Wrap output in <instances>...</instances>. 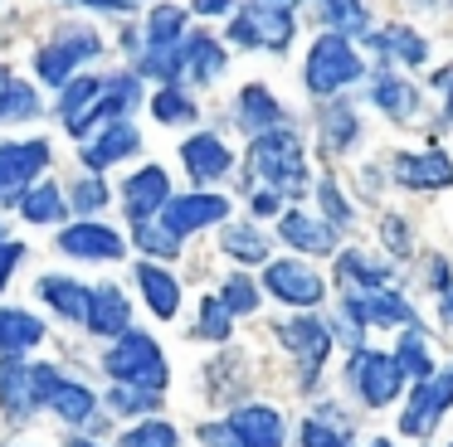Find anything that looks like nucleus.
Segmentation results:
<instances>
[{
	"mask_svg": "<svg viewBox=\"0 0 453 447\" xmlns=\"http://www.w3.org/2000/svg\"><path fill=\"white\" fill-rule=\"evenodd\" d=\"M73 447H93V443H83V437H79V443H73Z\"/></svg>",
	"mask_w": 453,
	"mask_h": 447,
	"instance_id": "nucleus-58",
	"label": "nucleus"
},
{
	"mask_svg": "<svg viewBox=\"0 0 453 447\" xmlns=\"http://www.w3.org/2000/svg\"><path fill=\"white\" fill-rule=\"evenodd\" d=\"M196 10H200V15H225L229 0H196Z\"/></svg>",
	"mask_w": 453,
	"mask_h": 447,
	"instance_id": "nucleus-52",
	"label": "nucleus"
},
{
	"mask_svg": "<svg viewBox=\"0 0 453 447\" xmlns=\"http://www.w3.org/2000/svg\"><path fill=\"white\" fill-rule=\"evenodd\" d=\"M108 375L118 379V384L127 389H142V394H161L166 389V360H161L157 340L151 336H137V330H127V336H118V345L108 350Z\"/></svg>",
	"mask_w": 453,
	"mask_h": 447,
	"instance_id": "nucleus-1",
	"label": "nucleus"
},
{
	"mask_svg": "<svg viewBox=\"0 0 453 447\" xmlns=\"http://www.w3.org/2000/svg\"><path fill=\"white\" fill-rule=\"evenodd\" d=\"M132 229H137V243L147 253H166V258L176 253V239H171L166 229H151V224H132Z\"/></svg>",
	"mask_w": 453,
	"mask_h": 447,
	"instance_id": "nucleus-46",
	"label": "nucleus"
},
{
	"mask_svg": "<svg viewBox=\"0 0 453 447\" xmlns=\"http://www.w3.org/2000/svg\"><path fill=\"white\" fill-rule=\"evenodd\" d=\"M98 34H88V29H69V34L59 39L54 49H40V58H35V68H40L44 83H64V78L73 73V64H83V58L98 54Z\"/></svg>",
	"mask_w": 453,
	"mask_h": 447,
	"instance_id": "nucleus-10",
	"label": "nucleus"
},
{
	"mask_svg": "<svg viewBox=\"0 0 453 447\" xmlns=\"http://www.w3.org/2000/svg\"><path fill=\"white\" fill-rule=\"evenodd\" d=\"M346 316H356L361 326H410V301L395 292H346Z\"/></svg>",
	"mask_w": 453,
	"mask_h": 447,
	"instance_id": "nucleus-14",
	"label": "nucleus"
},
{
	"mask_svg": "<svg viewBox=\"0 0 453 447\" xmlns=\"http://www.w3.org/2000/svg\"><path fill=\"white\" fill-rule=\"evenodd\" d=\"M200 443L205 447H239V437L229 433V423H205L200 428Z\"/></svg>",
	"mask_w": 453,
	"mask_h": 447,
	"instance_id": "nucleus-48",
	"label": "nucleus"
},
{
	"mask_svg": "<svg viewBox=\"0 0 453 447\" xmlns=\"http://www.w3.org/2000/svg\"><path fill=\"white\" fill-rule=\"evenodd\" d=\"M157 404H161V394H142V389H127V384L112 389V408L118 413H151Z\"/></svg>",
	"mask_w": 453,
	"mask_h": 447,
	"instance_id": "nucleus-45",
	"label": "nucleus"
},
{
	"mask_svg": "<svg viewBox=\"0 0 453 447\" xmlns=\"http://www.w3.org/2000/svg\"><path fill=\"white\" fill-rule=\"evenodd\" d=\"M317 15H322L342 39L346 34H361V29H365V5H361V0H322V5H317Z\"/></svg>",
	"mask_w": 453,
	"mask_h": 447,
	"instance_id": "nucleus-34",
	"label": "nucleus"
},
{
	"mask_svg": "<svg viewBox=\"0 0 453 447\" xmlns=\"http://www.w3.org/2000/svg\"><path fill=\"white\" fill-rule=\"evenodd\" d=\"M449 404H453V369L419 379V389H414V398H410V408H404L400 428H404L410 437H424V433L434 428V418H439Z\"/></svg>",
	"mask_w": 453,
	"mask_h": 447,
	"instance_id": "nucleus-6",
	"label": "nucleus"
},
{
	"mask_svg": "<svg viewBox=\"0 0 453 447\" xmlns=\"http://www.w3.org/2000/svg\"><path fill=\"white\" fill-rule=\"evenodd\" d=\"M351 141H356L351 107H332V112H326V122H322V146H326V151H342V146H351Z\"/></svg>",
	"mask_w": 453,
	"mask_h": 447,
	"instance_id": "nucleus-40",
	"label": "nucleus"
},
{
	"mask_svg": "<svg viewBox=\"0 0 453 447\" xmlns=\"http://www.w3.org/2000/svg\"><path fill=\"white\" fill-rule=\"evenodd\" d=\"M249 170L258 180H268V190H288L297 194L303 190V141L293 132H268L249 146Z\"/></svg>",
	"mask_w": 453,
	"mask_h": 447,
	"instance_id": "nucleus-2",
	"label": "nucleus"
},
{
	"mask_svg": "<svg viewBox=\"0 0 453 447\" xmlns=\"http://www.w3.org/2000/svg\"><path fill=\"white\" fill-rule=\"evenodd\" d=\"M40 340H44V326L30 311H11V307L0 311V350H5V355H25V350L40 345Z\"/></svg>",
	"mask_w": 453,
	"mask_h": 447,
	"instance_id": "nucleus-25",
	"label": "nucleus"
},
{
	"mask_svg": "<svg viewBox=\"0 0 453 447\" xmlns=\"http://www.w3.org/2000/svg\"><path fill=\"white\" fill-rule=\"evenodd\" d=\"M229 433L239 437V447H283V418L264 404H249L229 418Z\"/></svg>",
	"mask_w": 453,
	"mask_h": 447,
	"instance_id": "nucleus-17",
	"label": "nucleus"
},
{
	"mask_svg": "<svg viewBox=\"0 0 453 447\" xmlns=\"http://www.w3.org/2000/svg\"><path fill=\"white\" fill-rule=\"evenodd\" d=\"M336 277H342V287L351 282V287H361V292H385L390 268L365 258V253H342V258H336Z\"/></svg>",
	"mask_w": 453,
	"mask_h": 447,
	"instance_id": "nucleus-28",
	"label": "nucleus"
},
{
	"mask_svg": "<svg viewBox=\"0 0 453 447\" xmlns=\"http://www.w3.org/2000/svg\"><path fill=\"white\" fill-rule=\"evenodd\" d=\"M229 34H234L239 44L288 49V39H293V15H283V10H264V5H249L244 15L229 25Z\"/></svg>",
	"mask_w": 453,
	"mask_h": 447,
	"instance_id": "nucleus-9",
	"label": "nucleus"
},
{
	"mask_svg": "<svg viewBox=\"0 0 453 447\" xmlns=\"http://www.w3.org/2000/svg\"><path fill=\"white\" fill-rule=\"evenodd\" d=\"M98 87H103V78H73V83L64 87V97H59V117H64V126H73L83 112H88L93 97H98Z\"/></svg>",
	"mask_w": 453,
	"mask_h": 447,
	"instance_id": "nucleus-35",
	"label": "nucleus"
},
{
	"mask_svg": "<svg viewBox=\"0 0 453 447\" xmlns=\"http://www.w3.org/2000/svg\"><path fill=\"white\" fill-rule=\"evenodd\" d=\"M371 97H375V107H380L385 117H395V122H410V117H414V107H419L414 87L404 83V78H390V73H380V78H375Z\"/></svg>",
	"mask_w": 453,
	"mask_h": 447,
	"instance_id": "nucleus-29",
	"label": "nucleus"
},
{
	"mask_svg": "<svg viewBox=\"0 0 453 447\" xmlns=\"http://www.w3.org/2000/svg\"><path fill=\"white\" fill-rule=\"evenodd\" d=\"M219 307L229 311V316H249V311L258 307V287L249 277H229V287H225V297H219Z\"/></svg>",
	"mask_w": 453,
	"mask_h": 447,
	"instance_id": "nucleus-42",
	"label": "nucleus"
},
{
	"mask_svg": "<svg viewBox=\"0 0 453 447\" xmlns=\"http://www.w3.org/2000/svg\"><path fill=\"white\" fill-rule=\"evenodd\" d=\"M40 112V97L30 83H5L0 87V122H20V117Z\"/></svg>",
	"mask_w": 453,
	"mask_h": 447,
	"instance_id": "nucleus-36",
	"label": "nucleus"
},
{
	"mask_svg": "<svg viewBox=\"0 0 453 447\" xmlns=\"http://www.w3.org/2000/svg\"><path fill=\"white\" fill-rule=\"evenodd\" d=\"M239 126H244V132H258V136L283 132V107L273 102V93H268V87L249 83L244 93H239Z\"/></svg>",
	"mask_w": 453,
	"mask_h": 447,
	"instance_id": "nucleus-19",
	"label": "nucleus"
},
{
	"mask_svg": "<svg viewBox=\"0 0 453 447\" xmlns=\"http://www.w3.org/2000/svg\"><path fill=\"white\" fill-rule=\"evenodd\" d=\"M200 336H210V340H225L229 336V311L219 307V297L200 301Z\"/></svg>",
	"mask_w": 453,
	"mask_h": 447,
	"instance_id": "nucleus-44",
	"label": "nucleus"
},
{
	"mask_svg": "<svg viewBox=\"0 0 453 447\" xmlns=\"http://www.w3.org/2000/svg\"><path fill=\"white\" fill-rule=\"evenodd\" d=\"M44 404H54V413L69 418V423H83V418L93 413V394L83 384H73V379H54L50 394H44Z\"/></svg>",
	"mask_w": 453,
	"mask_h": 447,
	"instance_id": "nucleus-31",
	"label": "nucleus"
},
{
	"mask_svg": "<svg viewBox=\"0 0 453 447\" xmlns=\"http://www.w3.org/2000/svg\"><path fill=\"white\" fill-rule=\"evenodd\" d=\"M50 165V146L44 141H20V146H0V204L25 200L30 180Z\"/></svg>",
	"mask_w": 453,
	"mask_h": 447,
	"instance_id": "nucleus-5",
	"label": "nucleus"
},
{
	"mask_svg": "<svg viewBox=\"0 0 453 447\" xmlns=\"http://www.w3.org/2000/svg\"><path fill=\"white\" fill-rule=\"evenodd\" d=\"M254 209H258V214H278V194H273V190H258V194H254Z\"/></svg>",
	"mask_w": 453,
	"mask_h": 447,
	"instance_id": "nucleus-51",
	"label": "nucleus"
},
{
	"mask_svg": "<svg viewBox=\"0 0 453 447\" xmlns=\"http://www.w3.org/2000/svg\"><path fill=\"white\" fill-rule=\"evenodd\" d=\"M434 87H443V97H449V122H453V68H449V73H439V83H434Z\"/></svg>",
	"mask_w": 453,
	"mask_h": 447,
	"instance_id": "nucleus-53",
	"label": "nucleus"
},
{
	"mask_svg": "<svg viewBox=\"0 0 453 447\" xmlns=\"http://www.w3.org/2000/svg\"><path fill=\"white\" fill-rule=\"evenodd\" d=\"M278 233H283L293 248H303V253H332V248H336L332 224L307 219V214H283V219H278Z\"/></svg>",
	"mask_w": 453,
	"mask_h": 447,
	"instance_id": "nucleus-23",
	"label": "nucleus"
},
{
	"mask_svg": "<svg viewBox=\"0 0 453 447\" xmlns=\"http://www.w3.org/2000/svg\"><path fill=\"white\" fill-rule=\"evenodd\" d=\"M180 161H186V170L196 175V180H219V175L229 170V151L219 136H190L186 146H180Z\"/></svg>",
	"mask_w": 453,
	"mask_h": 447,
	"instance_id": "nucleus-20",
	"label": "nucleus"
},
{
	"mask_svg": "<svg viewBox=\"0 0 453 447\" xmlns=\"http://www.w3.org/2000/svg\"><path fill=\"white\" fill-rule=\"evenodd\" d=\"M166 200H171V180L157 165H147V170H137L127 180V219L132 224H147L157 209H166Z\"/></svg>",
	"mask_w": 453,
	"mask_h": 447,
	"instance_id": "nucleus-16",
	"label": "nucleus"
},
{
	"mask_svg": "<svg viewBox=\"0 0 453 447\" xmlns=\"http://www.w3.org/2000/svg\"><path fill=\"white\" fill-rule=\"evenodd\" d=\"M54 379H59L54 365H25L20 355H11L5 365H0V404H5V413L30 418L35 408L44 404V394H50Z\"/></svg>",
	"mask_w": 453,
	"mask_h": 447,
	"instance_id": "nucleus-3",
	"label": "nucleus"
},
{
	"mask_svg": "<svg viewBox=\"0 0 453 447\" xmlns=\"http://www.w3.org/2000/svg\"><path fill=\"white\" fill-rule=\"evenodd\" d=\"M439 292H443V316H449V321H453V282H443V287H439Z\"/></svg>",
	"mask_w": 453,
	"mask_h": 447,
	"instance_id": "nucleus-55",
	"label": "nucleus"
},
{
	"mask_svg": "<svg viewBox=\"0 0 453 447\" xmlns=\"http://www.w3.org/2000/svg\"><path fill=\"white\" fill-rule=\"evenodd\" d=\"M375 447H390V443H375Z\"/></svg>",
	"mask_w": 453,
	"mask_h": 447,
	"instance_id": "nucleus-59",
	"label": "nucleus"
},
{
	"mask_svg": "<svg viewBox=\"0 0 453 447\" xmlns=\"http://www.w3.org/2000/svg\"><path fill=\"white\" fill-rule=\"evenodd\" d=\"M371 44L380 58H400V64H424V58H429V44L404 25H390V29H380V34H371Z\"/></svg>",
	"mask_w": 453,
	"mask_h": 447,
	"instance_id": "nucleus-26",
	"label": "nucleus"
},
{
	"mask_svg": "<svg viewBox=\"0 0 453 447\" xmlns=\"http://www.w3.org/2000/svg\"><path fill=\"white\" fill-rule=\"evenodd\" d=\"M322 204H326V214H332L336 224H346V219H351V209L342 204V194H336V185H332V180H322Z\"/></svg>",
	"mask_w": 453,
	"mask_h": 447,
	"instance_id": "nucleus-49",
	"label": "nucleus"
},
{
	"mask_svg": "<svg viewBox=\"0 0 453 447\" xmlns=\"http://www.w3.org/2000/svg\"><path fill=\"white\" fill-rule=\"evenodd\" d=\"M137 97H142L137 78H103V87H98V97H93V107L69 126V132H73V136H83L88 126H103V122H112V117L132 112V107H137Z\"/></svg>",
	"mask_w": 453,
	"mask_h": 447,
	"instance_id": "nucleus-12",
	"label": "nucleus"
},
{
	"mask_svg": "<svg viewBox=\"0 0 453 447\" xmlns=\"http://www.w3.org/2000/svg\"><path fill=\"white\" fill-rule=\"evenodd\" d=\"M88 5H98V10H127L132 0H88Z\"/></svg>",
	"mask_w": 453,
	"mask_h": 447,
	"instance_id": "nucleus-56",
	"label": "nucleus"
},
{
	"mask_svg": "<svg viewBox=\"0 0 453 447\" xmlns=\"http://www.w3.org/2000/svg\"><path fill=\"white\" fill-rule=\"evenodd\" d=\"M351 379H356V389H361V398L375 408L400 394V365H395V355H380V350H361L356 365H351Z\"/></svg>",
	"mask_w": 453,
	"mask_h": 447,
	"instance_id": "nucleus-8",
	"label": "nucleus"
},
{
	"mask_svg": "<svg viewBox=\"0 0 453 447\" xmlns=\"http://www.w3.org/2000/svg\"><path fill=\"white\" fill-rule=\"evenodd\" d=\"M395 180L410 185V190H443V185H453V161L443 151L395 155Z\"/></svg>",
	"mask_w": 453,
	"mask_h": 447,
	"instance_id": "nucleus-15",
	"label": "nucleus"
},
{
	"mask_svg": "<svg viewBox=\"0 0 453 447\" xmlns=\"http://www.w3.org/2000/svg\"><path fill=\"white\" fill-rule=\"evenodd\" d=\"M303 447H356L346 423H326V418H307L303 423Z\"/></svg>",
	"mask_w": 453,
	"mask_h": 447,
	"instance_id": "nucleus-38",
	"label": "nucleus"
},
{
	"mask_svg": "<svg viewBox=\"0 0 453 447\" xmlns=\"http://www.w3.org/2000/svg\"><path fill=\"white\" fill-rule=\"evenodd\" d=\"M103 200H108V190H103V180H83L79 190H73V204H79L83 214L103 209Z\"/></svg>",
	"mask_w": 453,
	"mask_h": 447,
	"instance_id": "nucleus-47",
	"label": "nucleus"
},
{
	"mask_svg": "<svg viewBox=\"0 0 453 447\" xmlns=\"http://www.w3.org/2000/svg\"><path fill=\"white\" fill-rule=\"evenodd\" d=\"M180 73H190L196 83H210V78L225 73V49L205 34H190L180 39Z\"/></svg>",
	"mask_w": 453,
	"mask_h": 447,
	"instance_id": "nucleus-22",
	"label": "nucleus"
},
{
	"mask_svg": "<svg viewBox=\"0 0 453 447\" xmlns=\"http://www.w3.org/2000/svg\"><path fill=\"white\" fill-rule=\"evenodd\" d=\"M137 282H142V292H147V301H151V311L157 316H176L180 311V287H176V277L171 272H161L157 262H142L137 268Z\"/></svg>",
	"mask_w": 453,
	"mask_h": 447,
	"instance_id": "nucleus-24",
	"label": "nucleus"
},
{
	"mask_svg": "<svg viewBox=\"0 0 453 447\" xmlns=\"http://www.w3.org/2000/svg\"><path fill=\"white\" fill-rule=\"evenodd\" d=\"M225 214H229V200H219V194H186V200L171 194L166 209H161V229H166L171 239H186V233L225 219Z\"/></svg>",
	"mask_w": 453,
	"mask_h": 447,
	"instance_id": "nucleus-7",
	"label": "nucleus"
},
{
	"mask_svg": "<svg viewBox=\"0 0 453 447\" xmlns=\"http://www.w3.org/2000/svg\"><path fill=\"white\" fill-rule=\"evenodd\" d=\"M127 301H122V292L118 287H98V292H88V326L98 330V336H127Z\"/></svg>",
	"mask_w": 453,
	"mask_h": 447,
	"instance_id": "nucleus-21",
	"label": "nucleus"
},
{
	"mask_svg": "<svg viewBox=\"0 0 453 447\" xmlns=\"http://www.w3.org/2000/svg\"><path fill=\"white\" fill-rule=\"evenodd\" d=\"M5 83H11V73H5V68H0V87H5Z\"/></svg>",
	"mask_w": 453,
	"mask_h": 447,
	"instance_id": "nucleus-57",
	"label": "nucleus"
},
{
	"mask_svg": "<svg viewBox=\"0 0 453 447\" xmlns=\"http://www.w3.org/2000/svg\"><path fill=\"white\" fill-rule=\"evenodd\" d=\"M122 447H176V428L171 423H137L122 433Z\"/></svg>",
	"mask_w": 453,
	"mask_h": 447,
	"instance_id": "nucleus-43",
	"label": "nucleus"
},
{
	"mask_svg": "<svg viewBox=\"0 0 453 447\" xmlns=\"http://www.w3.org/2000/svg\"><path fill=\"white\" fill-rule=\"evenodd\" d=\"M278 336H283V345L293 350L297 360H303V379L312 384L317 369H322V360H326V350H332V336H326V326H322L317 316H297V321H288Z\"/></svg>",
	"mask_w": 453,
	"mask_h": 447,
	"instance_id": "nucleus-11",
	"label": "nucleus"
},
{
	"mask_svg": "<svg viewBox=\"0 0 453 447\" xmlns=\"http://www.w3.org/2000/svg\"><path fill=\"white\" fill-rule=\"evenodd\" d=\"M40 297L54 301V311L69 321H83L88 316V287H79L73 277H44L40 282Z\"/></svg>",
	"mask_w": 453,
	"mask_h": 447,
	"instance_id": "nucleus-30",
	"label": "nucleus"
},
{
	"mask_svg": "<svg viewBox=\"0 0 453 447\" xmlns=\"http://www.w3.org/2000/svg\"><path fill=\"white\" fill-rule=\"evenodd\" d=\"M225 253H234V258H244V262H264L268 258V239H258L254 229L234 224V229H225Z\"/></svg>",
	"mask_w": 453,
	"mask_h": 447,
	"instance_id": "nucleus-39",
	"label": "nucleus"
},
{
	"mask_svg": "<svg viewBox=\"0 0 453 447\" xmlns=\"http://www.w3.org/2000/svg\"><path fill=\"white\" fill-rule=\"evenodd\" d=\"M151 112H157V122H190V117H196V107H190L186 93H176V87H161V93L151 97Z\"/></svg>",
	"mask_w": 453,
	"mask_h": 447,
	"instance_id": "nucleus-41",
	"label": "nucleus"
},
{
	"mask_svg": "<svg viewBox=\"0 0 453 447\" xmlns=\"http://www.w3.org/2000/svg\"><path fill=\"white\" fill-rule=\"evenodd\" d=\"M20 209H25V219L30 224H54V219H64V194H59V185H35V190H25V200H20Z\"/></svg>",
	"mask_w": 453,
	"mask_h": 447,
	"instance_id": "nucleus-33",
	"label": "nucleus"
},
{
	"mask_svg": "<svg viewBox=\"0 0 453 447\" xmlns=\"http://www.w3.org/2000/svg\"><path fill=\"white\" fill-rule=\"evenodd\" d=\"M395 365H400V375H414V379H429V375H434L429 336H424L419 326H410V330H404L400 350H395Z\"/></svg>",
	"mask_w": 453,
	"mask_h": 447,
	"instance_id": "nucleus-32",
	"label": "nucleus"
},
{
	"mask_svg": "<svg viewBox=\"0 0 453 447\" xmlns=\"http://www.w3.org/2000/svg\"><path fill=\"white\" fill-rule=\"evenodd\" d=\"M254 5H264V10H283V15H293L297 0H254Z\"/></svg>",
	"mask_w": 453,
	"mask_h": 447,
	"instance_id": "nucleus-54",
	"label": "nucleus"
},
{
	"mask_svg": "<svg viewBox=\"0 0 453 447\" xmlns=\"http://www.w3.org/2000/svg\"><path fill=\"white\" fill-rule=\"evenodd\" d=\"M20 258H25L20 243H0V287H5V277H11V268H15Z\"/></svg>",
	"mask_w": 453,
	"mask_h": 447,
	"instance_id": "nucleus-50",
	"label": "nucleus"
},
{
	"mask_svg": "<svg viewBox=\"0 0 453 447\" xmlns=\"http://www.w3.org/2000/svg\"><path fill=\"white\" fill-rule=\"evenodd\" d=\"M361 78V58H356V49L346 44L342 34H322L312 44V54H307V87L312 93H336V87L356 83Z\"/></svg>",
	"mask_w": 453,
	"mask_h": 447,
	"instance_id": "nucleus-4",
	"label": "nucleus"
},
{
	"mask_svg": "<svg viewBox=\"0 0 453 447\" xmlns=\"http://www.w3.org/2000/svg\"><path fill=\"white\" fill-rule=\"evenodd\" d=\"M137 146H142V141H137V132H132L127 122H112L108 132H103L98 141L83 151V161H88L93 170H103V165H112V161H122V155H132Z\"/></svg>",
	"mask_w": 453,
	"mask_h": 447,
	"instance_id": "nucleus-27",
	"label": "nucleus"
},
{
	"mask_svg": "<svg viewBox=\"0 0 453 447\" xmlns=\"http://www.w3.org/2000/svg\"><path fill=\"white\" fill-rule=\"evenodd\" d=\"M268 292L293 307H317L322 301V277H317L307 262H268Z\"/></svg>",
	"mask_w": 453,
	"mask_h": 447,
	"instance_id": "nucleus-13",
	"label": "nucleus"
},
{
	"mask_svg": "<svg viewBox=\"0 0 453 447\" xmlns=\"http://www.w3.org/2000/svg\"><path fill=\"white\" fill-rule=\"evenodd\" d=\"M59 248L73 258H122V239L103 224H73L59 233Z\"/></svg>",
	"mask_w": 453,
	"mask_h": 447,
	"instance_id": "nucleus-18",
	"label": "nucleus"
},
{
	"mask_svg": "<svg viewBox=\"0 0 453 447\" xmlns=\"http://www.w3.org/2000/svg\"><path fill=\"white\" fill-rule=\"evenodd\" d=\"M180 25H186V10H180V5H157V10H151V29H147V49L176 44Z\"/></svg>",
	"mask_w": 453,
	"mask_h": 447,
	"instance_id": "nucleus-37",
	"label": "nucleus"
}]
</instances>
